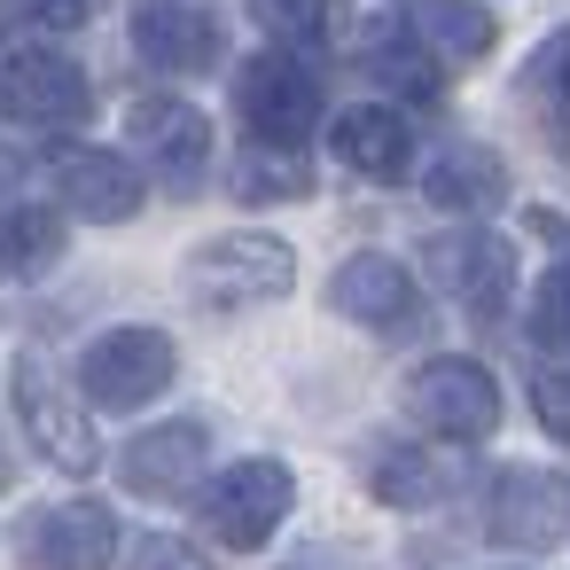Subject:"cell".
Segmentation results:
<instances>
[{"label":"cell","instance_id":"23","mask_svg":"<svg viewBox=\"0 0 570 570\" xmlns=\"http://www.w3.org/2000/svg\"><path fill=\"white\" fill-rule=\"evenodd\" d=\"M305 188H313V173H305V157H297V149L250 141V157L235 165V196H243V204H266V196H305Z\"/></svg>","mask_w":570,"mask_h":570},{"label":"cell","instance_id":"7","mask_svg":"<svg viewBox=\"0 0 570 570\" xmlns=\"http://www.w3.org/2000/svg\"><path fill=\"white\" fill-rule=\"evenodd\" d=\"M17 414H24V438H32L56 469H71V476H95V469H102V438H95V422H87V399L63 391L40 352L17 360Z\"/></svg>","mask_w":570,"mask_h":570},{"label":"cell","instance_id":"21","mask_svg":"<svg viewBox=\"0 0 570 570\" xmlns=\"http://www.w3.org/2000/svg\"><path fill=\"white\" fill-rule=\"evenodd\" d=\"M414 32L430 40L438 63H476V56H492V17L476 9V0H422V9H414Z\"/></svg>","mask_w":570,"mask_h":570},{"label":"cell","instance_id":"5","mask_svg":"<svg viewBox=\"0 0 570 570\" xmlns=\"http://www.w3.org/2000/svg\"><path fill=\"white\" fill-rule=\"evenodd\" d=\"M289 508H297V476H289L282 461H235V469H219L212 492H204V531H212L219 547L250 554V547H266V539L282 531Z\"/></svg>","mask_w":570,"mask_h":570},{"label":"cell","instance_id":"3","mask_svg":"<svg viewBox=\"0 0 570 570\" xmlns=\"http://www.w3.org/2000/svg\"><path fill=\"white\" fill-rule=\"evenodd\" d=\"M235 110H243V126H250V141H274V149H305L313 141V126H321V79H313V63H297V56H250L243 63V79H235Z\"/></svg>","mask_w":570,"mask_h":570},{"label":"cell","instance_id":"1","mask_svg":"<svg viewBox=\"0 0 570 570\" xmlns=\"http://www.w3.org/2000/svg\"><path fill=\"white\" fill-rule=\"evenodd\" d=\"M289 282H297V250L274 243V235H219V243H204V250L188 258V274H180V289H188L196 305H212V313L274 305V297H289Z\"/></svg>","mask_w":570,"mask_h":570},{"label":"cell","instance_id":"11","mask_svg":"<svg viewBox=\"0 0 570 570\" xmlns=\"http://www.w3.org/2000/svg\"><path fill=\"white\" fill-rule=\"evenodd\" d=\"M484 523L500 547L515 554H547L562 531H570V484L554 469H500L492 476V500H484Z\"/></svg>","mask_w":570,"mask_h":570},{"label":"cell","instance_id":"6","mask_svg":"<svg viewBox=\"0 0 570 570\" xmlns=\"http://www.w3.org/2000/svg\"><path fill=\"white\" fill-rule=\"evenodd\" d=\"M0 110L17 126H40V134H63V126H87L95 110V87L71 56L56 48H0Z\"/></svg>","mask_w":570,"mask_h":570},{"label":"cell","instance_id":"15","mask_svg":"<svg viewBox=\"0 0 570 570\" xmlns=\"http://www.w3.org/2000/svg\"><path fill=\"white\" fill-rule=\"evenodd\" d=\"M24 554H32V562H63V570L110 562V554H118V515H110V508H95V500L40 508V515L24 523Z\"/></svg>","mask_w":570,"mask_h":570},{"label":"cell","instance_id":"8","mask_svg":"<svg viewBox=\"0 0 570 570\" xmlns=\"http://www.w3.org/2000/svg\"><path fill=\"white\" fill-rule=\"evenodd\" d=\"M422 266H430V282L469 313V321H500L508 313V297H515V250L500 243V235H484V227H461V235H430L422 243Z\"/></svg>","mask_w":570,"mask_h":570},{"label":"cell","instance_id":"20","mask_svg":"<svg viewBox=\"0 0 570 570\" xmlns=\"http://www.w3.org/2000/svg\"><path fill=\"white\" fill-rule=\"evenodd\" d=\"M56 258H63L56 204H0V274H48Z\"/></svg>","mask_w":570,"mask_h":570},{"label":"cell","instance_id":"16","mask_svg":"<svg viewBox=\"0 0 570 570\" xmlns=\"http://www.w3.org/2000/svg\"><path fill=\"white\" fill-rule=\"evenodd\" d=\"M328 141H336V165H352L360 180H399V173L414 165V134H406V118H399V110H375V102L336 110Z\"/></svg>","mask_w":570,"mask_h":570},{"label":"cell","instance_id":"18","mask_svg":"<svg viewBox=\"0 0 570 570\" xmlns=\"http://www.w3.org/2000/svg\"><path fill=\"white\" fill-rule=\"evenodd\" d=\"M360 63H367V79L399 87L406 102H438V56H430V40L414 32V17H375V24L360 32Z\"/></svg>","mask_w":570,"mask_h":570},{"label":"cell","instance_id":"13","mask_svg":"<svg viewBox=\"0 0 570 570\" xmlns=\"http://www.w3.org/2000/svg\"><path fill=\"white\" fill-rule=\"evenodd\" d=\"M134 48L173 79H196V71H212L227 56V32H219L212 9H196V0H141L134 9Z\"/></svg>","mask_w":570,"mask_h":570},{"label":"cell","instance_id":"22","mask_svg":"<svg viewBox=\"0 0 570 570\" xmlns=\"http://www.w3.org/2000/svg\"><path fill=\"white\" fill-rule=\"evenodd\" d=\"M250 17H258L282 48H328L344 0H250Z\"/></svg>","mask_w":570,"mask_h":570},{"label":"cell","instance_id":"10","mask_svg":"<svg viewBox=\"0 0 570 570\" xmlns=\"http://www.w3.org/2000/svg\"><path fill=\"white\" fill-rule=\"evenodd\" d=\"M126 141L149 157V173H157L173 196L204 188V173H212V118H204L196 102H180V95H141V102L126 110Z\"/></svg>","mask_w":570,"mask_h":570},{"label":"cell","instance_id":"17","mask_svg":"<svg viewBox=\"0 0 570 570\" xmlns=\"http://www.w3.org/2000/svg\"><path fill=\"white\" fill-rule=\"evenodd\" d=\"M422 196L453 219H484L492 204H508V165L484 149V141H453L430 173H422Z\"/></svg>","mask_w":570,"mask_h":570},{"label":"cell","instance_id":"14","mask_svg":"<svg viewBox=\"0 0 570 570\" xmlns=\"http://www.w3.org/2000/svg\"><path fill=\"white\" fill-rule=\"evenodd\" d=\"M56 196H63L79 219L118 227V219L141 212V173H134L126 157H110V149H56Z\"/></svg>","mask_w":570,"mask_h":570},{"label":"cell","instance_id":"26","mask_svg":"<svg viewBox=\"0 0 570 570\" xmlns=\"http://www.w3.org/2000/svg\"><path fill=\"white\" fill-rule=\"evenodd\" d=\"M9 24H48V32H79L87 24V0H0Z\"/></svg>","mask_w":570,"mask_h":570},{"label":"cell","instance_id":"25","mask_svg":"<svg viewBox=\"0 0 570 570\" xmlns=\"http://www.w3.org/2000/svg\"><path fill=\"white\" fill-rule=\"evenodd\" d=\"M523 336H531L539 352H570V258H562V266H547V274L531 282Z\"/></svg>","mask_w":570,"mask_h":570},{"label":"cell","instance_id":"2","mask_svg":"<svg viewBox=\"0 0 570 570\" xmlns=\"http://www.w3.org/2000/svg\"><path fill=\"white\" fill-rule=\"evenodd\" d=\"M406 414H414L430 438H445V445H484V438L500 430V383H492L484 360L445 352V360H422V367H414Z\"/></svg>","mask_w":570,"mask_h":570},{"label":"cell","instance_id":"9","mask_svg":"<svg viewBox=\"0 0 570 570\" xmlns=\"http://www.w3.org/2000/svg\"><path fill=\"white\" fill-rule=\"evenodd\" d=\"M328 305H336L344 321H360V328L391 336V344H406V336H422V328H430V297H422V282H414L399 258H383V250L344 258V266H336V282H328Z\"/></svg>","mask_w":570,"mask_h":570},{"label":"cell","instance_id":"4","mask_svg":"<svg viewBox=\"0 0 570 570\" xmlns=\"http://www.w3.org/2000/svg\"><path fill=\"white\" fill-rule=\"evenodd\" d=\"M173 367H180V352L165 328H110L79 360V399L126 414V406H149L157 391H173Z\"/></svg>","mask_w":570,"mask_h":570},{"label":"cell","instance_id":"24","mask_svg":"<svg viewBox=\"0 0 570 570\" xmlns=\"http://www.w3.org/2000/svg\"><path fill=\"white\" fill-rule=\"evenodd\" d=\"M367 484H375V500H399V508H422V500L445 492V476H438L430 453H414V445H383V453L367 461Z\"/></svg>","mask_w":570,"mask_h":570},{"label":"cell","instance_id":"12","mask_svg":"<svg viewBox=\"0 0 570 570\" xmlns=\"http://www.w3.org/2000/svg\"><path fill=\"white\" fill-rule=\"evenodd\" d=\"M204 469H212V438H204L196 422H157V430H141V438L118 453V476H126V492H141V500H188V492L204 484Z\"/></svg>","mask_w":570,"mask_h":570},{"label":"cell","instance_id":"28","mask_svg":"<svg viewBox=\"0 0 570 570\" xmlns=\"http://www.w3.org/2000/svg\"><path fill=\"white\" fill-rule=\"evenodd\" d=\"M17 484V461H9V445H0V492H9Z\"/></svg>","mask_w":570,"mask_h":570},{"label":"cell","instance_id":"27","mask_svg":"<svg viewBox=\"0 0 570 570\" xmlns=\"http://www.w3.org/2000/svg\"><path fill=\"white\" fill-rule=\"evenodd\" d=\"M539 414L570 438V383H554V375H547V383H539Z\"/></svg>","mask_w":570,"mask_h":570},{"label":"cell","instance_id":"19","mask_svg":"<svg viewBox=\"0 0 570 570\" xmlns=\"http://www.w3.org/2000/svg\"><path fill=\"white\" fill-rule=\"evenodd\" d=\"M515 95H523V118L539 126V141H547L554 157H570V24L547 32V40L531 48Z\"/></svg>","mask_w":570,"mask_h":570}]
</instances>
